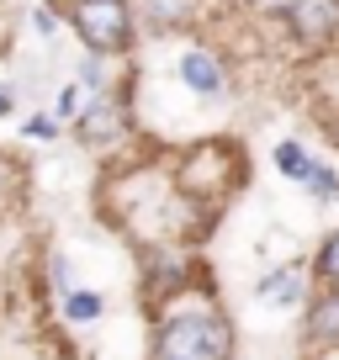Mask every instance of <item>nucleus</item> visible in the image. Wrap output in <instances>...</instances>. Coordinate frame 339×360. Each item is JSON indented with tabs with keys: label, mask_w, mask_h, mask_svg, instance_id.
<instances>
[{
	"label": "nucleus",
	"mask_w": 339,
	"mask_h": 360,
	"mask_svg": "<svg viewBox=\"0 0 339 360\" xmlns=\"http://www.w3.org/2000/svg\"><path fill=\"white\" fill-rule=\"evenodd\" d=\"M228 355H234V328L217 307L170 313L154 334V360H228Z\"/></svg>",
	"instance_id": "nucleus-1"
},
{
	"label": "nucleus",
	"mask_w": 339,
	"mask_h": 360,
	"mask_svg": "<svg viewBox=\"0 0 339 360\" xmlns=\"http://www.w3.org/2000/svg\"><path fill=\"white\" fill-rule=\"evenodd\" d=\"M69 27L91 53H122L133 43V11L127 0H69Z\"/></svg>",
	"instance_id": "nucleus-2"
},
{
	"label": "nucleus",
	"mask_w": 339,
	"mask_h": 360,
	"mask_svg": "<svg viewBox=\"0 0 339 360\" xmlns=\"http://www.w3.org/2000/svg\"><path fill=\"white\" fill-rule=\"evenodd\" d=\"M238 175H244L238 148H228V143H202V148H191V154H186V165H181V191L191 196V202H223V196L238 186Z\"/></svg>",
	"instance_id": "nucleus-3"
},
{
	"label": "nucleus",
	"mask_w": 339,
	"mask_h": 360,
	"mask_svg": "<svg viewBox=\"0 0 339 360\" xmlns=\"http://www.w3.org/2000/svg\"><path fill=\"white\" fill-rule=\"evenodd\" d=\"M281 22L297 43L324 48L339 37V0H292V6H281Z\"/></svg>",
	"instance_id": "nucleus-4"
},
{
	"label": "nucleus",
	"mask_w": 339,
	"mask_h": 360,
	"mask_svg": "<svg viewBox=\"0 0 339 360\" xmlns=\"http://www.w3.org/2000/svg\"><path fill=\"white\" fill-rule=\"evenodd\" d=\"M181 79H186V90H196V96H223V85H228L223 58L207 53V48H191V53L181 58Z\"/></svg>",
	"instance_id": "nucleus-5"
},
{
	"label": "nucleus",
	"mask_w": 339,
	"mask_h": 360,
	"mask_svg": "<svg viewBox=\"0 0 339 360\" xmlns=\"http://www.w3.org/2000/svg\"><path fill=\"white\" fill-rule=\"evenodd\" d=\"M307 345L339 349V286H328V292L307 307Z\"/></svg>",
	"instance_id": "nucleus-6"
},
{
	"label": "nucleus",
	"mask_w": 339,
	"mask_h": 360,
	"mask_svg": "<svg viewBox=\"0 0 339 360\" xmlns=\"http://www.w3.org/2000/svg\"><path fill=\"white\" fill-rule=\"evenodd\" d=\"M302 292H307L302 265H281V270H271V276L255 286V297H260V302H276V307H297V302H302Z\"/></svg>",
	"instance_id": "nucleus-7"
},
{
	"label": "nucleus",
	"mask_w": 339,
	"mask_h": 360,
	"mask_svg": "<svg viewBox=\"0 0 339 360\" xmlns=\"http://www.w3.org/2000/svg\"><path fill=\"white\" fill-rule=\"evenodd\" d=\"M122 106H112V101H96L91 112H79V138L85 143H117L122 138Z\"/></svg>",
	"instance_id": "nucleus-8"
},
{
	"label": "nucleus",
	"mask_w": 339,
	"mask_h": 360,
	"mask_svg": "<svg viewBox=\"0 0 339 360\" xmlns=\"http://www.w3.org/2000/svg\"><path fill=\"white\" fill-rule=\"evenodd\" d=\"M313 165H318V159L307 154V148L297 143V138H286V143L276 148V169H281L286 180H297V186H307V175H313Z\"/></svg>",
	"instance_id": "nucleus-9"
},
{
	"label": "nucleus",
	"mask_w": 339,
	"mask_h": 360,
	"mask_svg": "<svg viewBox=\"0 0 339 360\" xmlns=\"http://www.w3.org/2000/svg\"><path fill=\"white\" fill-rule=\"evenodd\" d=\"M191 6L196 0H143V16H148V27H181L186 16H191Z\"/></svg>",
	"instance_id": "nucleus-10"
},
{
	"label": "nucleus",
	"mask_w": 339,
	"mask_h": 360,
	"mask_svg": "<svg viewBox=\"0 0 339 360\" xmlns=\"http://www.w3.org/2000/svg\"><path fill=\"white\" fill-rule=\"evenodd\" d=\"M313 270H318V276H324L328 286H339V233H328V238H324V249H318Z\"/></svg>",
	"instance_id": "nucleus-11"
},
{
	"label": "nucleus",
	"mask_w": 339,
	"mask_h": 360,
	"mask_svg": "<svg viewBox=\"0 0 339 360\" xmlns=\"http://www.w3.org/2000/svg\"><path fill=\"white\" fill-rule=\"evenodd\" d=\"M64 313L75 318V323H91V318H101V297H91V292H69V297H64Z\"/></svg>",
	"instance_id": "nucleus-12"
},
{
	"label": "nucleus",
	"mask_w": 339,
	"mask_h": 360,
	"mask_svg": "<svg viewBox=\"0 0 339 360\" xmlns=\"http://www.w3.org/2000/svg\"><path fill=\"white\" fill-rule=\"evenodd\" d=\"M307 191H313L318 202H334V196H339V169L313 165V175H307Z\"/></svg>",
	"instance_id": "nucleus-13"
},
{
	"label": "nucleus",
	"mask_w": 339,
	"mask_h": 360,
	"mask_svg": "<svg viewBox=\"0 0 339 360\" xmlns=\"http://www.w3.org/2000/svg\"><path fill=\"white\" fill-rule=\"evenodd\" d=\"M79 79H85L91 90H101L106 85V64H101V58H85V64H79Z\"/></svg>",
	"instance_id": "nucleus-14"
},
{
	"label": "nucleus",
	"mask_w": 339,
	"mask_h": 360,
	"mask_svg": "<svg viewBox=\"0 0 339 360\" xmlns=\"http://www.w3.org/2000/svg\"><path fill=\"white\" fill-rule=\"evenodd\" d=\"M75 101H79V90H75V85L58 90V101H53V117H58V122H64V117H79V112H75Z\"/></svg>",
	"instance_id": "nucleus-15"
},
{
	"label": "nucleus",
	"mask_w": 339,
	"mask_h": 360,
	"mask_svg": "<svg viewBox=\"0 0 339 360\" xmlns=\"http://www.w3.org/2000/svg\"><path fill=\"white\" fill-rule=\"evenodd\" d=\"M32 22H37V32H43V37H53V11H37Z\"/></svg>",
	"instance_id": "nucleus-16"
},
{
	"label": "nucleus",
	"mask_w": 339,
	"mask_h": 360,
	"mask_svg": "<svg viewBox=\"0 0 339 360\" xmlns=\"http://www.w3.org/2000/svg\"><path fill=\"white\" fill-rule=\"evenodd\" d=\"M11 112V90H0V117Z\"/></svg>",
	"instance_id": "nucleus-17"
},
{
	"label": "nucleus",
	"mask_w": 339,
	"mask_h": 360,
	"mask_svg": "<svg viewBox=\"0 0 339 360\" xmlns=\"http://www.w3.org/2000/svg\"><path fill=\"white\" fill-rule=\"evenodd\" d=\"M328 138H334V143H339V117H328Z\"/></svg>",
	"instance_id": "nucleus-18"
}]
</instances>
